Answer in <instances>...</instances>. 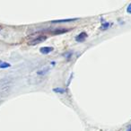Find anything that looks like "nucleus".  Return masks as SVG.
<instances>
[{
  "mask_svg": "<svg viewBox=\"0 0 131 131\" xmlns=\"http://www.w3.org/2000/svg\"><path fill=\"white\" fill-rule=\"evenodd\" d=\"M12 83L13 81L11 79L4 78L0 80V95L1 96H6L9 94L10 90L12 88Z\"/></svg>",
  "mask_w": 131,
  "mask_h": 131,
  "instance_id": "f257e3e1",
  "label": "nucleus"
},
{
  "mask_svg": "<svg viewBox=\"0 0 131 131\" xmlns=\"http://www.w3.org/2000/svg\"><path fill=\"white\" fill-rule=\"evenodd\" d=\"M86 38H87V34H86L85 32H82L75 37V40L78 42H82V41H84Z\"/></svg>",
  "mask_w": 131,
  "mask_h": 131,
  "instance_id": "39448f33",
  "label": "nucleus"
},
{
  "mask_svg": "<svg viewBox=\"0 0 131 131\" xmlns=\"http://www.w3.org/2000/svg\"><path fill=\"white\" fill-rule=\"evenodd\" d=\"M46 39H47L46 36H38L37 38H35L34 40H31V41L29 42V45L34 46V45H36V44L41 43V42H43L44 40H46Z\"/></svg>",
  "mask_w": 131,
  "mask_h": 131,
  "instance_id": "f03ea898",
  "label": "nucleus"
},
{
  "mask_svg": "<svg viewBox=\"0 0 131 131\" xmlns=\"http://www.w3.org/2000/svg\"><path fill=\"white\" fill-rule=\"evenodd\" d=\"M70 29H66V28H58V29H56L55 31H51L52 34H62V33L68 32L69 31Z\"/></svg>",
  "mask_w": 131,
  "mask_h": 131,
  "instance_id": "7ed1b4c3",
  "label": "nucleus"
},
{
  "mask_svg": "<svg viewBox=\"0 0 131 131\" xmlns=\"http://www.w3.org/2000/svg\"><path fill=\"white\" fill-rule=\"evenodd\" d=\"M109 25H110L109 23H105V24H103V26H102V29H103V30H106L108 27H109Z\"/></svg>",
  "mask_w": 131,
  "mask_h": 131,
  "instance_id": "9d476101",
  "label": "nucleus"
},
{
  "mask_svg": "<svg viewBox=\"0 0 131 131\" xmlns=\"http://www.w3.org/2000/svg\"><path fill=\"white\" fill-rule=\"evenodd\" d=\"M127 131H131V126H129V127H127Z\"/></svg>",
  "mask_w": 131,
  "mask_h": 131,
  "instance_id": "f8f14e48",
  "label": "nucleus"
},
{
  "mask_svg": "<svg viewBox=\"0 0 131 131\" xmlns=\"http://www.w3.org/2000/svg\"><path fill=\"white\" fill-rule=\"evenodd\" d=\"M78 20V18H74V19H66V20H57V21H52L53 24H61V23H69V22H74V21Z\"/></svg>",
  "mask_w": 131,
  "mask_h": 131,
  "instance_id": "423d86ee",
  "label": "nucleus"
},
{
  "mask_svg": "<svg viewBox=\"0 0 131 131\" xmlns=\"http://www.w3.org/2000/svg\"><path fill=\"white\" fill-rule=\"evenodd\" d=\"M53 49H53L52 47H42L40 49V51L42 54H49V53L52 52Z\"/></svg>",
  "mask_w": 131,
  "mask_h": 131,
  "instance_id": "20e7f679",
  "label": "nucleus"
},
{
  "mask_svg": "<svg viewBox=\"0 0 131 131\" xmlns=\"http://www.w3.org/2000/svg\"><path fill=\"white\" fill-rule=\"evenodd\" d=\"M10 67H11V65L9 63L0 60V68H8Z\"/></svg>",
  "mask_w": 131,
  "mask_h": 131,
  "instance_id": "0eeeda50",
  "label": "nucleus"
},
{
  "mask_svg": "<svg viewBox=\"0 0 131 131\" xmlns=\"http://www.w3.org/2000/svg\"><path fill=\"white\" fill-rule=\"evenodd\" d=\"M53 92H55V93H60V94H63V93H65L67 91H66V89H64V88L58 87V88H54Z\"/></svg>",
  "mask_w": 131,
  "mask_h": 131,
  "instance_id": "6e6552de",
  "label": "nucleus"
},
{
  "mask_svg": "<svg viewBox=\"0 0 131 131\" xmlns=\"http://www.w3.org/2000/svg\"><path fill=\"white\" fill-rule=\"evenodd\" d=\"M0 31H1V28H0Z\"/></svg>",
  "mask_w": 131,
  "mask_h": 131,
  "instance_id": "ddd939ff",
  "label": "nucleus"
},
{
  "mask_svg": "<svg viewBox=\"0 0 131 131\" xmlns=\"http://www.w3.org/2000/svg\"><path fill=\"white\" fill-rule=\"evenodd\" d=\"M48 71H49V68H45V69H42V70H39V71L37 72V74H38V75H44V74H47Z\"/></svg>",
  "mask_w": 131,
  "mask_h": 131,
  "instance_id": "1a4fd4ad",
  "label": "nucleus"
},
{
  "mask_svg": "<svg viewBox=\"0 0 131 131\" xmlns=\"http://www.w3.org/2000/svg\"><path fill=\"white\" fill-rule=\"evenodd\" d=\"M127 12L128 14H131V4L129 5L128 6H127Z\"/></svg>",
  "mask_w": 131,
  "mask_h": 131,
  "instance_id": "9b49d317",
  "label": "nucleus"
}]
</instances>
